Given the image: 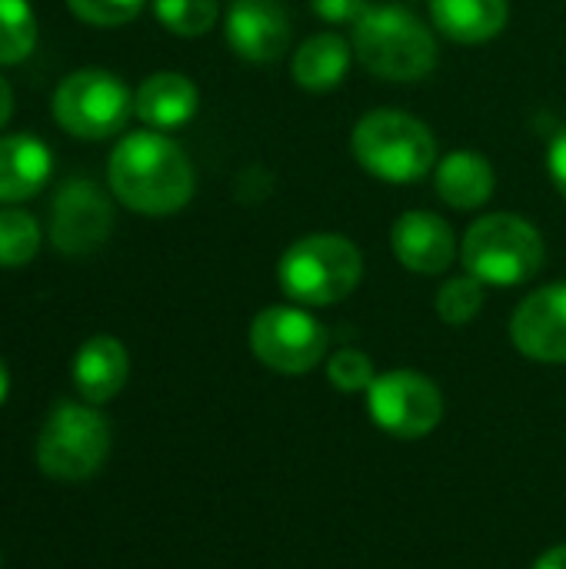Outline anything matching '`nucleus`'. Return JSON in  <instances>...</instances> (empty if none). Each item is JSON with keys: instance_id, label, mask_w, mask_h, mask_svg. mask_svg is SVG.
Wrapping results in <instances>:
<instances>
[{"instance_id": "nucleus-5", "label": "nucleus", "mask_w": 566, "mask_h": 569, "mask_svg": "<svg viewBox=\"0 0 566 569\" xmlns=\"http://www.w3.org/2000/svg\"><path fill=\"white\" fill-rule=\"evenodd\" d=\"M544 237L517 213H487L470 223L460 243V260L470 277L487 287H520L544 267Z\"/></svg>"}, {"instance_id": "nucleus-11", "label": "nucleus", "mask_w": 566, "mask_h": 569, "mask_svg": "<svg viewBox=\"0 0 566 569\" xmlns=\"http://www.w3.org/2000/svg\"><path fill=\"white\" fill-rule=\"evenodd\" d=\"M510 340L537 363H566V283L524 297L510 320Z\"/></svg>"}, {"instance_id": "nucleus-1", "label": "nucleus", "mask_w": 566, "mask_h": 569, "mask_svg": "<svg viewBox=\"0 0 566 569\" xmlns=\"http://www.w3.org/2000/svg\"><path fill=\"white\" fill-rule=\"evenodd\" d=\"M113 197L143 217H170L193 197V167L177 140L160 130L127 133L107 163Z\"/></svg>"}, {"instance_id": "nucleus-20", "label": "nucleus", "mask_w": 566, "mask_h": 569, "mask_svg": "<svg viewBox=\"0 0 566 569\" xmlns=\"http://www.w3.org/2000/svg\"><path fill=\"white\" fill-rule=\"evenodd\" d=\"M37 47V13L30 0H0V67L20 63Z\"/></svg>"}, {"instance_id": "nucleus-14", "label": "nucleus", "mask_w": 566, "mask_h": 569, "mask_svg": "<svg viewBox=\"0 0 566 569\" xmlns=\"http://www.w3.org/2000/svg\"><path fill=\"white\" fill-rule=\"evenodd\" d=\"M127 377H130V357L117 337L107 333L90 337L73 357V387L90 407L113 400L127 387Z\"/></svg>"}, {"instance_id": "nucleus-12", "label": "nucleus", "mask_w": 566, "mask_h": 569, "mask_svg": "<svg viewBox=\"0 0 566 569\" xmlns=\"http://www.w3.org/2000/svg\"><path fill=\"white\" fill-rule=\"evenodd\" d=\"M224 33L230 50L250 63H274L290 47V20L277 0H234Z\"/></svg>"}, {"instance_id": "nucleus-23", "label": "nucleus", "mask_w": 566, "mask_h": 569, "mask_svg": "<svg viewBox=\"0 0 566 569\" xmlns=\"http://www.w3.org/2000/svg\"><path fill=\"white\" fill-rule=\"evenodd\" d=\"M484 287H487V283H480V280L470 277V273L447 280V283L437 290V317H440L444 323H450V327L470 323V320L480 313V307H484Z\"/></svg>"}, {"instance_id": "nucleus-30", "label": "nucleus", "mask_w": 566, "mask_h": 569, "mask_svg": "<svg viewBox=\"0 0 566 569\" xmlns=\"http://www.w3.org/2000/svg\"><path fill=\"white\" fill-rule=\"evenodd\" d=\"M7 393H10V373H7V367H3V360H0V407H3V400H7Z\"/></svg>"}, {"instance_id": "nucleus-15", "label": "nucleus", "mask_w": 566, "mask_h": 569, "mask_svg": "<svg viewBox=\"0 0 566 569\" xmlns=\"http://www.w3.org/2000/svg\"><path fill=\"white\" fill-rule=\"evenodd\" d=\"M200 107V93L190 77L177 70H160L150 73L137 93H133V113L150 127V130H177L187 120H193Z\"/></svg>"}, {"instance_id": "nucleus-16", "label": "nucleus", "mask_w": 566, "mask_h": 569, "mask_svg": "<svg viewBox=\"0 0 566 569\" xmlns=\"http://www.w3.org/2000/svg\"><path fill=\"white\" fill-rule=\"evenodd\" d=\"M50 147L33 133L0 137V203H20L50 180Z\"/></svg>"}, {"instance_id": "nucleus-21", "label": "nucleus", "mask_w": 566, "mask_h": 569, "mask_svg": "<svg viewBox=\"0 0 566 569\" xmlns=\"http://www.w3.org/2000/svg\"><path fill=\"white\" fill-rule=\"evenodd\" d=\"M40 250V223L17 207L0 210V267L17 270L27 267Z\"/></svg>"}, {"instance_id": "nucleus-27", "label": "nucleus", "mask_w": 566, "mask_h": 569, "mask_svg": "<svg viewBox=\"0 0 566 569\" xmlns=\"http://www.w3.org/2000/svg\"><path fill=\"white\" fill-rule=\"evenodd\" d=\"M547 170H550V180L557 187V193L566 200V127L550 140V150H547Z\"/></svg>"}, {"instance_id": "nucleus-19", "label": "nucleus", "mask_w": 566, "mask_h": 569, "mask_svg": "<svg viewBox=\"0 0 566 569\" xmlns=\"http://www.w3.org/2000/svg\"><path fill=\"white\" fill-rule=\"evenodd\" d=\"M347 67H350V43L330 30L307 37L290 60V73L297 87L310 93H327L340 87V80L347 77Z\"/></svg>"}, {"instance_id": "nucleus-2", "label": "nucleus", "mask_w": 566, "mask_h": 569, "mask_svg": "<svg viewBox=\"0 0 566 569\" xmlns=\"http://www.w3.org/2000/svg\"><path fill=\"white\" fill-rule=\"evenodd\" d=\"M354 53L360 63L390 80L414 83L437 67V40L427 23L400 3H370L354 23Z\"/></svg>"}, {"instance_id": "nucleus-28", "label": "nucleus", "mask_w": 566, "mask_h": 569, "mask_svg": "<svg viewBox=\"0 0 566 569\" xmlns=\"http://www.w3.org/2000/svg\"><path fill=\"white\" fill-rule=\"evenodd\" d=\"M534 569H566V543H560V547H550V550L534 563Z\"/></svg>"}, {"instance_id": "nucleus-25", "label": "nucleus", "mask_w": 566, "mask_h": 569, "mask_svg": "<svg viewBox=\"0 0 566 569\" xmlns=\"http://www.w3.org/2000/svg\"><path fill=\"white\" fill-rule=\"evenodd\" d=\"M147 0H67L70 13L90 27H123L130 23Z\"/></svg>"}, {"instance_id": "nucleus-24", "label": "nucleus", "mask_w": 566, "mask_h": 569, "mask_svg": "<svg viewBox=\"0 0 566 569\" xmlns=\"http://www.w3.org/2000/svg\"><path fill=\"white\" fill-rule=\"evenodd\" d=\"M327 377L340 393H360V390L367 393V387L377 380V370H374V363H370V357L364 350L347 347V350H337L327 360Z\"/></svg>"}, {"instance_id": "nucleus-17", "label": "nucleus", "mask_w": 566, "mask_h": 569, "mask_svg": "<svg viewBox=\"0 0 566 569\" xmlns=\"http://www.w3.org/2000/svg\"><path fill=\"white\" fill-rule=\"evenodd\" d=\"M434 187L440 200L454 210H480L497 187V173L490 160L477 150H454L437 160Z\"/></svg>"}, {"instance_id": "nucleus-8", "label": "nucleus", "mask_w": 566, "mask_h": 569, "mask_svg": "<svg viewBox=\"0 0 566 569\" xmlns=\"http://www.w3.org/2000/svg\"><path fill=\"white\" fill-rule=\"evenodd\" d=\"M367 413L374 427L397 440H420L444 420V397L437 383L417 370L377 373L367 387Z\"/></svg>"}, {"instance_id": "nucleus-29", "label": "nucleus", "mask_w": 566, "mask_h": 569, "mask_svg": "<svg viewBox=\"0 0 566 569\" xmlns=\"http://www.w3.org/2000/svg\"><path fill=\"white\" fill-rule=\"evenodd\" d=\"M10 113H13V90H10V83L0 77V130L7 127Z\"/></svg>"}, {"instance_id": "nucleus-9", "label": "nucleus", "mask_w": 566, "mask_h": 569, "mask_svg": "<svg viewBox=\"0 0 566 569\" xmlns=\"http://www.w3.org/2000/svg\"><path fill=\"white\" fill-rule=\"evenodd\" d=\"M250 350L277 373H310L327 353V327L304 307H267L250 323Z\"/></svg>"}, {"instance_id": "nucleus-4", "label": "nucleus", "mask_w": 566, "mask_h": 569, "mask_svg": "<svg viewBox=\"0 0 566 569\" xmlns=\"http://www.w3.org/2000/svg\"><path fill=\"white\" fill-rule=\"evenodd\" d=\"M364 277V257L340 233H310L287 247L277 267L280 290L297 307H330L347 300Z\"/></svg>"}, {"instance_id": "nucleus-6", "label": "nucleus", "mask_w": 566, "mask_h": 569, "mask_svg": "<svg viewBox=\"0 0 566 569\" xmlns=\"http://www.w3.org/2000/svg\"><path fill=\"white\" fill-rule=\"evenodd\" d=\"M130 113L133 93L110 70H73L53 90V120L77 140H107L127 127Z\"/></svg>"}, {"instance_id": "nucleus-3", "label": "nucleus", "mask_w": 566, "mask_h": 569, "mask_svg": "<svg viewBox=\"0 0 566 569\" xmlns=\"http://www.w3.org/2000/svg\"><path fill=\"white\" fill-rule=\"evenodd\" d=\"M357 163L387 183H417L437 167V140L430 127L404 110H370L350 133Z\"/></svg>"}, {"instance_id": "nucleus-13", "label": "nucleus", "mask_w": 566, "mask_h": 569, "mask_svg": "<svg viewBox=\"0 0 566 569\" xmlns=\"http://www.w3.org/2000/svg\"><path fill=\"white\" fill-rule=\"evenodd\" d=\"M390 247L400 267H407L410 273H424V277L444 273L457 257V237L450 223L430 210L404 213L390 230Z\"/></svg>"}, {"instance_id": "nucleus-7", "label": "nucleus", "mask_w": 566, "mask_h": 569, "mask_svg": "<svg viewBox=\"0 0 566 569\" xmlns=\"http://www.w3.org/2000/svg\"><path fill=\"white\" fill-rule=\"evenodd\" d=\"M110 453V423L87 403H60L40 430L37 467L53 480H87Z\"/></svg>"}, {"instance_id": "nucleus-10", "label": "nucleus", "mask_w": 566, "mask_h": 569, "mask_svg": "<svg viewBox=\"0 0 566 569\" xmlns=\"http://www.w3.org/2000/svg\"><path fill=\"white\" fill-rule=\"evenodd\" d=\"M110 230H113V207L97 183L73 177L57 190L50 207V240L60 253L87 257L107 243Z\"/></svg>"}, {"instance_id": "nucleus-22", "label": "nucleus", "mask_w": 566, "mask_h": 569, "mask_svg": "<svg viewBox=\"0 0 566 569\" xmlns=\"http://www.w3.org/2000/svg\"><path fill=\"white\" fill-rule=\"evenodd\" d=\"M153 13L177 37H203L214 30L220 7L217 0H153Z\"/></svg>"}, {"instance_id": "nucleus-18", "label": "nucleus", "mask_w": 566, "mask_h": 569, "mask_svg": "<svg viewBox=\"0 0 566 569\" xmlns=\"http://www.w3.org/2000/svg\"><path fill=\"white\" fill-rule=\"evenodd\" d=\"M430 20L444 37L457 43H484V40H494L507 27L510 3L507 0H430Z\"/></svg>"}, {"instance_id": "nucleus-26", "label": "nucleus", "mask_w": 566, "mask_h": 569, "mask_svg": "<svg viewBox=\"0 0 566 569\" xmlns=\"http://www.w3.org/2000/svg\"><path fill=\"white\" fill-rule=\"evenodd\" d=\"M310 7L327 23H357L370 3L367 0H310Z\"/></svg>"}]
</instances>
